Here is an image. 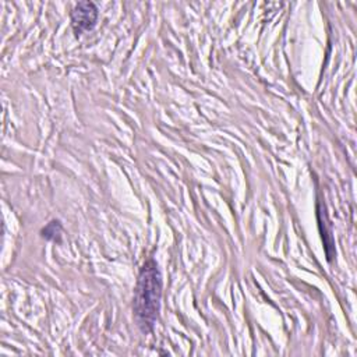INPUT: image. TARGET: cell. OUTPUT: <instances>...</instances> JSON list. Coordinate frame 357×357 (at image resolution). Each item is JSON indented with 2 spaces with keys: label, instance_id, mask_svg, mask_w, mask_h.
Instances as JSON below:
<instances>
[{
  "label": "cell",
  "instance_id": "1",
  "mask_svg": "<svg viewBox=\"0 0 357 357\" xmlns=\"http://www.w3.org/2000/svg\"><path fill=\"white\" fill-rule=\"evenodd\" d=\"M162 278L153 259H148L138 275L134 294V314L144 332L152 331L159 315Z\"/></svg>",
  "mask_w": 357,
  "mask_h": 357
},
{
  "label": "cell",
  "instance_id": "2",
  "mask_svg": "<svg viewBox=\"0 0 357 357\" xmlns=\"http://www.w3.org/2000/svg\"><path fill=\"white\" fill-rule=\"evenodd\" d=\"M98 18V8L91 1L78 3L71 11V24L77 35L92 29Z\"/></svg>",
  "mask_w": 357,
  "mask_h": 357
},
{
  "label": "cell",
  "instance_id": "3",
  "mask_svg": "<svg viewBox=\"0 0 357 357\" xmlns=\"http://www.w3.org/2000/svg\"><path fill=\"white\" fill-rule=\"evenodd\" d=\"M42 233H43V237H46V238H56V236L54 234H60V225H59V222H50L43 230H42Z\"/></svg>",
  "mask_w": 357,
  "mask_h": 357
}]
</instances>
